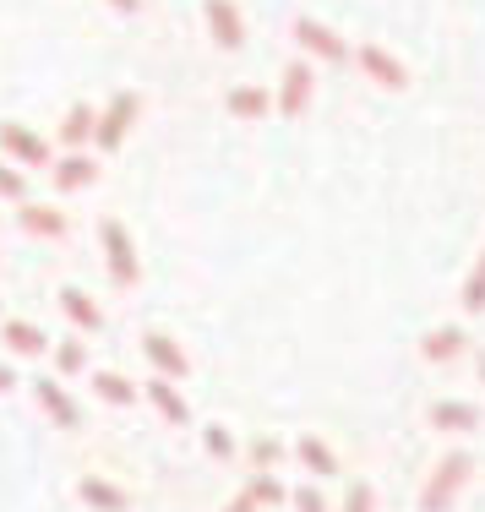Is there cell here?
Segmentation results:
<instances>
[{
  "label": "cell",
  "mask_w": 485,
  "mask_h": 512,
  "mask_svg": "<svg viewBox=\"0 0 485 512\" xmlns=\"http://www.w3.org/2000/svg\"><path fill=\"white\" fill-rule=\"evenodd\" d=\"M99 246H104L109 278H115L120 289H131V284H137V278H142V267H137V246H131L126 224H115V218H104V224H99Z\"/></svg>",
  "instance_id": "cell-1"
},
{
  "label": "cell",
  "mask_w": 485,
  "mask_h": 512,
  "mask_svg": "<svg viewBox=\"0 0 485 512\" xmlns=\"http://www.w3.org/2000/svg\"><path fill=\"white\" fill-rule=\"evenodd\" d=\"M0 153H6V164H17V169H44L50 164V142H44L39 131L17 126V120H0Z\"/></svg>",
  "instance_id": "cell-2"
},
{
  "label": "cell",
  "mask_w": 485,
  "mask_h": 512,
  "mask_svg": "<svg viewBox=\"0 0 485 512\" xmlns=\"http://www.w3.org/2000/svg\"><path fill=\"white\" fill-rule=\"evenodd\" d=\"M131 120H137V93H131V88H120L115 99H109L104 115H93V142H99L104 153H115L120 142H126Z\"/></svg>",
  "instance_id": "cell-3"
},
{
  "label": "cell",
  "mask_w": 485,
  "mask_h": 512,
  "mask_svg": "<svg viewBox=\"0 0 485 512\" xmlns=\"http://www.w3.org/2000/svg\"><path fill=\"white\" fill-rule=\"evenodd\" d=\"M469 469H475V458H469V453H447V458H442V469L431 474L426 496H420V512H442V507L458 496V485L469 480Z\"/></svg>",
  "instance_id": "cell-4"
},
{
  "label": "cell",
  "mask_w": 485,
  "mask_h": 512,
  "mask_svg": "<svg viewBox=\"0 0 485 512\" xmlns=\"http://www.w3.org/2000/svg\"><path fill=\"white\" fill-rule=\"evenodd\" d=\"M208 28H213V44L218 50H246V22H240L235 0H208Z\"/></svg>",
  "instance_id": "cell-5"
},
{
  "label": "cell",
  "mask_w": 485,
  "mask_h": 512,
  "mask_svg": "<svg viewBox=\"0 0 485 512\" xmlns=\"http://www.w3.org/2000/svg\"><path fill=\"white\" fill-rule=\"evenodd\" d=\"M142 355L153 360V376H169V382H180V376L191 371L186 349H180L169 333H148V338H142Z\"/></svg>",
  "instance_id": "cell-6"
},
{
  "label": "cell",
  "mask_w": 485,
  "mask_h": 512,
  "mask_svg": "<svg viewBox=\"0 0 485 512\" xmlns=\"http://www.w3.org/2000/svg\"><path fill=\"white\" fill-rule=\"evenodd\" d=\"M355 60H360V71H366L371 82H382V88H409V71L398 66V60L387 55L382 44H360Z\"/></svg>",
  "instance_id": "cell-7"
},
{
  "label": "cell",
  "mask_w": 485,
  "mask_h": 512,
  "mask_svg": "<svg viewBox=\"0 0 485 512\" xmlns=\"http://www.w3.org/2000/svg\"><path fill=\"white\" fill-rule=\"evenodd\" d=\"M311 88H317V82H311V66H306V60L284 66V82H278V109H284V115L295 120L300 109L311 104Z\"/></svg>",
  "instance_id": "cell-8"
},
{
  "label": "cell",
  "mask_w": 485,
  "mask_h": 512,
  "mask_svg": "<svg viewBox=\"0 0 485 512\" xmlns=\"http://www.w3.org/2000/svg\"><path fill=\"white\" fill-rule=\"evenodd\" d=\"M33 393H39V404H44V414L60 425V431H77L82 425V414H77V404H71V393L55 382V376H44V382H33Z\"/></svg>",
  "instance_id": "cell-9"
},
{
  "label": "cell",
  "mask_w": 485,
  "mask_h": 512,
  "mask_svg": "<svg viewBox=\"0 0 485 512\" xmlns=\"http://www.w3.org/2000/svg\"><path fill=\"white\" fill-rule=\"evenodd\" d=\"M295 39L306 44V50L317 55V60H344V55H349V44L338 39L333 28H322L317 17H300V22H295Z\"/></svg>",
  "instance_id": "cell-10"
},
{
  "label": "cell",
  "mask_w": 485,
  "mask_h": 512,
  "mask_svg": "<svg viewBox=\"0 0 485 512\" xmlns=\"http://www.w3.org/2000/svg\"><path fill=\"white\" fill-rule=\"evenodd\" d=\"M142 393H148V398H153V409H159V414H164V420H169V425H186V420H191V409H186V398H180V393H175V382H169V376H153V382H148V387H142Z\"/></svg>",
  "instance_id": "cell-11"
},
{
  "label": "cell",
  "mask_w": 485,
  "mask_h": 512,
  "mask_svg": "<svg viewBox=\"0 0 485 512\" xmlns=\"http://www.w3.org/2000/svg\"><path fill=\"white\" fill-rule=\"evenodd\" d=\"M17 224H22V235H39V240H60V235H66V218H60L55 207H33V202L17 213Z\"/></svg>",
  "instance_id": "cell-12"
},
{
  "label": "cell",
  "mask_w": 485,
  "mask_h": 512,
  "mask_svg": "<svg viewBox=\"0 0 485 512\" xmlns=\"http://www.w3.org/2000/svg\"><path fill=\"white\" fill-rule=\"evenodd\" d=\"M77 491H82V502H88L93 512H126V491H115L109 480H99V474H88Z\"/></svg>",
  "instance_id": "cell-13"
},
{
  "label": "cell",
  "mask_w": 485,
  "mask_h": 512,
  "mask_svg": "<svg viewBox=\"0 0 485 512\" xmlns=\"http://www.w3.org/2000/svg\"><path fill=\"white\" fill-rule=\"evenodd\" d=\"M93 175H99V169H93V158H82V153H66V158L55 164V186H60V191L93 186Z\"/></svg>",
  "instance_id": "cell-14"
},
{
  "label": "cell",
  "mask_w": 485,
  "mask_h": 512,
  "mask_svg": "<svg viewBox=\"0 0 485 512\" xmlns=\"http://www.w3.org/2000/svg\"><path fill=\"white\" fill-rule=\"evenodd\" d=\"M60 311H66L71 322L82 327V333H93V327H104V316H99V306H93V300L82 295V289H71V284L60 289Z\"/></svg>",
  "instance_id": "cell-15"
},
{
  "label": "cell",
  "mask_w": 485,
  "mask_h": 512,
  "mask_svg": "<svg viewBox=\"0 0 485 512\" xmlns=\"http://www.w3.org/2000/svg\"><path fill=\"white\" fill-rule=\"evenodd\" d=\"M6 349L11 355H39V349H50V338L39 322H6Z\"/></svg>",
  "instance_id": "cell-16"
},
{
  "label": "cell",
  "mask_w": 485,
  "mask_h": 512,
  "mask_svg": "<svg viewBox=\"0 0 485 512\" xmlns=\"http://www.w3.org/2000/svg\"><path fill=\"white\" fill-rule=\"evenodd\" d=\"M431 425H436V431H475L480 409L475 404H436L431 409Z\"/></svg>",
  "instance_id": "cell-17"
},
{
  "label": "cell",
  "mask_w": 485,
  "mask_h": 512,
  "mask_svg": "<svg viewBox=\"0 0 485 512\" xmlns=\"http://www.w3.org/2000/svg\"><path fill=\"white\" fill-rule=\"evenodd\" d=\"M60 142H66V148L93 142V109H88V104H71V109H66V120H60Z\"/></svg>",
  "instance_id": "cell-18"
},
{
  "label": "cell",
  "mask_w": 485,
  "mask_h": 512,
  "mask_svg": "<svg viewBox=\"0 0 485 512\" xmlns=\"http://www.w3.org/2000/svg\"><path fill=\"white\" fill-rule=\"evenodd\" d=\"M458 349H464V327H436V333H426L420 355H426V360H453Z\"/></svg>",
  "instance_id": "cell-19"
},
{
  "label": "cell",
  "mask_w": 485,
  "mask_h": 512,
  "mask_svg": "<svg viewBox=\"0 0 485 512\" xmlns=\"http://www.w3.org/2000/svg\"><path fill=\"white\" fill-rule=\"evenodd\" d=\"M295 453H300V463H306L311 474H338V458L327 453V442H322V436H300V447H295Z\"/></svg>",
  "instance_id": "cell-20"
},
{
  "label": "cell",
  "mask_w": 485,
  "mask_h": 512,
  "mask_svg": "<svg viewBox=\"0 0 485 512\" xmlns=\"http://www.w3.org/2000/svg\"><path fill=\"white\" fill-rule=\"evenodd\" d=\"M268 93L262 88H229V115H240V120H257V115H268Z\"/></svg>",
  "instance_id": "cell-21"
},
{
  "label": "cell",
  "mask_w": 485,
  "mask_h": 512,
  "mask_svg": "<svg viewBox=\"0 0 485 512\" xmlns=\"http://www.w3.org/2000/svg\"><path fill=\"white\" fill-rule=\"evenodd\" d=\"M93 393H99L104 404H131V398H137V387H131L120 371H99V376H93Z\"/></svg>",
  "instance_id": "cell-22"
},
{
  "label": "cell",
  "mask_w": 485,
  "mask_h": 512,
  "mask_svg": "<svg viewBox=\"0 0 485 512\" xmlns=\"http://www.w3.org/2000/svg\"><path fill=\"white\" fill-rule=\"evenodd\" d=\"M240 496H246L251 507H273V502H284L289 491H284V485L273 480V474H257V480H251V485H246V491H240Z\"/></svg>",
  "instance_id": "cell-23"
},
{
  "label": "cell",
  "mask_w": 485,
  "mask_h": 512,
  "mask_svg": "<svg viewBox=\"0 0 485 512\" xmlns=\"http://www.w3.org/2000/svg\"><path fill=\"white\" fill-rule=\"evenodd\" d=\"M82 365H88V349H82V338H66V344H55V371H60V376H77Z\"/></svg>",
  "instance_id": "cell-24"
},
{
  "label": "cell",
  "mask_w": 485,
  "mask_h": 512,
  "mask_svg": "<svg viewBox=\"0 0 485 512\" xmlns=\"http://www.w3.org/2000/svg\"><path fill=\"white\" fill-rule=\"evenodd\" d=\"M0 197H11V202L28 197V175H22L17 164H6V158H0Z\"/></svg>",
  "instance_id": "cell-25"
},
{
  "label": "cell",
  "mask_w": 485,
  "mask_h": 512,
  "mask_svg": "<svg viewBox=\"0 0 485 512\" xmlns=\"http://www.w3.org/2000/svg\"><path fill=\"white\" fill-rule=\"evenodd\" d=\"M464 311H485V256L475 262V273L464 284Z\"/></svg>",
  "instance_id": "cell-26"
},
{
  "label": "cell",
  "mask_w": 485,
  "mask_h": 512,
  "mask_svg": "<svg viewBox=\"0 0 485 512\" xmlns=\"http://www.w3.org/2000/svg\"><path fill=\"white\" fill-rule=\"evenodd\" d=\"M278 458H284V447H278L273 436H262V442H251V463H257L262 474H268V469H273Z\"/></svg>",
  "instance_id": "cell-27"
},
{
  "label": "cell",
  "mask_w": 485,
  "mask_h": 512,
  "mask_svg": "<svg viewBox=\"0 0 485 512\" xmlns=\"http://www.w3.org/2000/svg\"><path fill=\"white\" fill-rule=\"evenodd\" d=\"M202 436H208V453H213V458H235V436H229L224 425H208Z\"/></svg>",
  "instance_id": "cell-28"
},
{
  "label": "cell",
  "mask_w": 485,
  "mask_h": 512,
  "mask_svg": "<svg viewBox=\"0 0 485 512\" xmlns=\"http://www.w3.org/2000/svg\"><path fill=\"white\" fill-rule=\"evenodd\" d=\"M371 507H377L371 485H355V491H349V502H344V512H371Z\"/></svg>",
  "instance_id": "cell-29"
},
{
  "label": "cell",
  "mask_w": 485,
  "mask_h": 512,
  "mask_svg": "<svg viewBox=\"0 0 485 512\" xmlns=\"http://www.w3.org/2000/svg\"><path fill=\"white\" fill-rule=\"evenodd\" d=\"M295 512H327V507H322V496L306 485V491H295Z\"/></svg>",
  "instance_id": "cell-30"
},
{
  "label": "cell",
  "mask_w": 485,
  "mask_h": 512,
  "mask_svg": "<svg viewBox=\"0 0 485 512\" xmlns=\"http://www.w3.org/2000/svg\"><path fill=\"white\" fill-rule=\"evenodd\" d=\"M11 387H17V371H11V365H0V393H11Z\"/></svg>",
  "instance_id": "cell-31"
},
{
  "label": "cell",
  "mask_w": 485,
  "mask_h": 512,
  "mask_svg": "<svg viewBox=\"0 0 485 512\" xmlns=\"http://www.w3.org/2000/svg\"><path fill=\"white\" fill-rule=\"evenodd\" d=\"M109 6H115V11H120V17H131V11H137V6H142V0H109Z\"/></svg>",
  "instance_id": "cell-32"
},
{
  "label": "cell",
  "mask_w": 485,
  "mask_h": 512,
  "mask_svg": "<svg viewBox=\"0 0 485 512\" xmlns=\"http://www.w3.org/2000/svg\"><path fill=\"white\" fill-rule=\"evenodd\" d=\"M229 512H257V507H251L246 496H235V502H229Z\"/></svg>",
  "instance_id": "cell-33"
},
{
  "label": "cell",
  "mask_w": 485,
  "mask_h": 512,
  "mask_svg": "<svg viewBox=\"0 0 485 512\" xmlns=\"http://www.w3.org/2000/svg\"><path fill=\"white\" fill-rule=\"evenodd\" d=\"M480 382H485V355H480Z\"/></svg>",
  "instance_id": "cell-34"
}]
</instances>
